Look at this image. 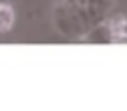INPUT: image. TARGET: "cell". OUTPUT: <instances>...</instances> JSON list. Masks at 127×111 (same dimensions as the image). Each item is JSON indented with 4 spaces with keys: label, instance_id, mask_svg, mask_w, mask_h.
Segmentation results:
<instances>
[{
    "label": "cell",
    "instance_id": "obj_1",
    "mask_svg": "<svg viewBox=\"0 0 127 111\" xmlns=\"http://www.w3.org/2000/svg\"><path fill=\"white\" fill-rule=\"evenodd\" d=\"M113 10L115 0H56L52 8V24L60 36L67 40H83Z\"/></svg>",
    "mask_w": 127,
    "mask_h": 111
},
{
    "label": "cell",
    "instance_id": "obj_2",
    "mask_svg": "<svg viewBox=\"0 0 127 111\" xmlns=\"http://www.w3.org/2000/svg\"><path fill=\"white\" fill-rule=\"evenodd\" d=\"M127 38V20L123 12L113 10L95 30H91L83 42H97V44H123Z\"/></svg>",
    "mask_w": 127,
    "mask_h": 111
},
{
    "label": "cell",
    "instance_id": "obj_3",
    "mask_svg": "<svg viewBox=\"0 0 127 111\" xmlns=\"http://www.w3.org/2000/svg\"><path fill=\"white\" fill-rule=\"evenodd\" d=\"M16 10L8 0H0V34H6L14 28Z\"/></svg>",
    "mask_w": 127,
    "mask_h": 111
}]
</instances>
